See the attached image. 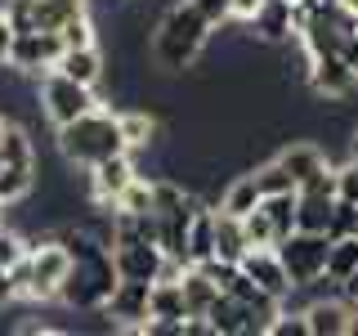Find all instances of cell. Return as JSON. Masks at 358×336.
I'll return each instance as SVG.
<instances>
[{"label":"cell","instance_id":"cell-3","mask_svg":"<svg viewBox=\"0 0 358 336\" xmlns=\"http://www.w3.org/2000/svg\"><path fill=\"white\" fill-rule=\"evenodd\" d=\"M54 144H59V157L67 166H76V171H90V166L108 162L117 153H130L126 134H121V112H108L103 104L94 112H85V117L59 126L54 130Z\"/></svg>","mask_w":358,"mask_h":336},{"label":"cell","instance_id":"cell-5","mask_svg":"<svg viewBox=\"0 0 358 336\" xmlns=\"http://www.w3.org/2000/svg\"><path fill=\"white\" fill-rule=\"evenodd\" d=\"M103 99L94 94V85H85V81H72L67 72H45L41 81H36V108H41V117L50 121L54 130L67 126V121H76V117H85V112H94Z\"/></svg>","mask_w":358,"mask_h":336},{"label":"cell","instance_id":"cell-26","mask_svg":"<svg viewBox=\"0 0 358 336\" xmlns=\"http://www.w3.org/2000/svg\"><path fill=\"white\" fill-rule=\"evenodd\" d=\"M350 233H358V202H336V211H331V229H327V238H350Z\"/></svg>","mask_w":358,"mask_h":336},{"label":"cell","instance_id":"cell-18","mask_svg":"<svg viewBox=\"0 0 358 336\" xmlns=\"http://www.w3.org/2000/svg\"><path fill=\"white\" fill-rule=\"evenodd\" d=\"M152 318H188V300L179 278H157L148 291V323Z\"/></svg>","mask_w":358,"mask_h":336},{"label":"cell","instance_id":"cell-30","mask_svg":"<svg viewBox=\"0 0 358 336\" xmlns=\"http://www.w3.org/2000/svg\"><path fill=\"white\" fill-rule=\"evenodd\" d=\"M18 300V287H14V269L9 265H0V309L5 305H14Z\"/></svg>","mask_w":358,"mask_h":336},{"label":"cell","instance_id":"cell-29","mask_svg":"<svg viewBox=\"0 0 358 336\" xmlns=\"http://www.w3.org/2000/svg\"><path fill=\"white\" fill-rule=\"evenodd\" d=\"M14 41H18V27L9 22L5 9H0V67H9V59H14Z\"/></svg>","mask_w":358,"mask_h":336},{"label":"cell","instance_id":"cell-24","mask_svg":"<svg viewBox=\"0 0 358 336\" xmlns=\"http://www.w3.org/2000/svg\"><path fill=\"white\" fill-rule=\"evenodd\" d=\"M255 179H260V193L264 197L268 193H296V179L287 175V166L278 162V157H273V162H264L260 171H255Z\"/></svg>","mask_w":358,"mask_h":336},{"label":"cell","instance_id":"cell-14","mask_svg":"<svg viewBox=\"0 0 358 336\" xmlns=\"http://www.w3.org/2000/svg\"><path fill=\"white\" fill-rule=\"evenodd\" d=\"M278 162L287 166V175L296 179V188L309 184V179H318L322 171H331V157L322 153V144H313V139H287L282 153H278Z\"/></svg>","mask_w":358,"mask_h":336},{"label":"cell","instance_id":"cell-6","mask_svg":"<svg viewBox=\"0 0 358 336\" xmlns=\"http://www.w3.org/2000/svg\"><path fill=\"white\" fill-rule=\"evenodd\" d=\"M327 251L331 238L313 229H296L287 242H278V255L291 274V291H313L318 283H327Z\"/></svg>","mask_w":358,"mask_h":336},{"label":"cell","instance_id":"cell-17","mask_svg":"<svg viewBox=\"0 0 358 336\" xmlns=\"http://www.w3.org/2000/svg\"><path fill=\"white\" fill-rule=\"evenodd\" d=\"M188 260L201 265V260H215V206L201 202L193 211V224H188Z\"/></svg>","mask_w":358,"mask_h":336},{"label":"cell","instance_id":"cell-36","mask_svg":"<svg viewBox=\"0 0 358 336\" xmlns=\"http://www.w3.org/2000/svg\"><path fill=\"white\" fill-rule=\"evenodd\" d=\"M296 5H300V0H296Z\"/></svg>","mask_w":358,"mask_h":336},{"label":"cell","instance_id":"cell-32","mask_svg":"<svg viewBox=\"0 0 358 336\" xmlns=\"http://www.w3.org/2000/svg\"><path fill=\"white\" fill-rule=\"evenodd\" d=\"M341 291H345V296H350L354 305H358V269H354V274H350V278H345V283H341Z\"/></svg>","mask_w":358,"mask_h":336},{"label":"cell","instance_id":"cell-35","mask_svg":"<svg viewBox=\"0 0 358 336\" xmlns=\"http://www.w3.org/2000/svg\"><path fill=\"white\" fill-rule=\"evenodd\" d=\"M354 153H358V126H354Z\"/></svg>","mask_w":358,"mask_h":336},{"label":"cell","instance_id":"cell-9","mask_svg":"<svg viewBox=\"0 0 358 336\" xmlns=\"http://www.w3.org/2000/svg\"><path fill=\"white\" fill-rule=\"evenodd\" d=\"M309 314V336H354L358 332V305L350 296H313L305 300Z\"/></svg>","mask_w":358,"mask_h":336},{"label":"cell","instance_id":"cell-7","mask_svg":"<svg viewBox=\"0 0 358 336\" xmlns=\"http://www.w3.org/2000/svg\"><path fill=\"white\" fill-rule=\"evenodd\" d=\"M305 85L313 90L318 104H345V99L358 94V67L345 54H313Z\"/></svg>","mask_w":358,"mask_h":336},{"label":"cell","instance_id":"cell-27","mask_svg":"<svg viewBox=\"0 0 358 336\" xmlns=\"http://www.w3.org/2000/svg\"><path fill=\"white\" fill-rule=\"evenodd\" d=\"M336 193L345 202H358V153H350V162L336 166Z\"/></svg>","mask_w":358,"mask_h":336},{"label":"cell","instance_id":"cell-13","mask_svg":"<svg viewBox=\"0 0 358 336\" xmlns=\"http://www.w3.org/2000/svg\"><path fill=\"white\" fill-rule=\"evenodd\" d=\"M242 27L251 31L255 41H264V45L296 41L300 36V31H296V0H264V5L255 9V18L242 22Z\"/></svg>","mask_w":358,"mask_h":336},{"label":"cell","instance_id":"cell-33","mask_svg":"<svg viewBox=\"0 0 358 336\" xmlns=\"http://www.w3.org/2000/svg\"><path fill=\"white\" fill-rule=\"evenodd\" d=\"M336 5H341L345 14H354V18H358V0H336Z\"/></svg>","mask_w":358,"mask_h":336},{"label":"cell","instance_id":"cell-21","mask_svg":"<svg viewBox=\"0 0 358 336\" xmlns=\"http://www.w3.org/2000/svg\"><path fill=\"white\" fill-rule=\"evenodd\" d=\"M358 269V233L350 238H331V251H327V283L341 287L345 278H350Z\"/></svg>","mask_w":358,"mask_h":336},{"label":"cell","instance_id":"cell-31","mask_svg":"<svg viewBox=\"0 0 358 336\" xmlns=\"http://www.w3.org/2000/svg\"><path fill=\"white\" fill-rule=\"evenodd\" d=\"M264 0H233V22H251Z\"/></svg>","mask_w":358,"mask_h":336},{"label":"cell","instance_id":"cell-1","mask_svg":"<svg viewBox=\"0 0 358 336\" xmlns=\"http://www.w3.org/2000/svg\"><path fill=\"white\" fill-rule=\"evenodd\" d=\"M59 238L72 246V274H67L59 300L67 309L103 314V305L112 300V291H117V283H121L117 260H112V246L99 238L94 229H85V224H67Z\"/></svg>","mask_w":358,"mask_h":336},{"label":"cell","instance_id":"cell-15","mask_svg":"<svg viewBox=\"0 0 358 336\" xmlns=\"http://www.w3.org/2000/svg\"><path fill=\"white\" fill-rule=\"evenodd\" d=\"M59 72H67L72 81L99 85V81H103V72H108V63H103V50H99V45H76V50H63V59H59Z\"/></svg>","mask_w":358,"mask_h":336},{"label":"cell","instance_id":"cell-12","mask_svg":"<svg viewBox=\"0 0 358 336\" xmlns=\"http://www.w3.org/2000/svg\"><path fill=\"white\" fill-rule=\"evenodd\" d=\"M242 274L251 278L260 291H268V296H291V274H287V265H282V255H278V246H251V251L242 255Z\"/></svg>","mask_w":358,"mask_h":336},{"label":"cell","instance_id":"cell-2","mask_svg":"<svg viewBox=\"0 0 358 336\" xmlns=\"http://www.w3.org/2000/svg\"><path fill=\"white\" fill-rule=\"evenodd\" d=\"M210 18L201 14L193 0H175L152 27V41H148V59L157 72H188L210 45Z\"/></svg>","mask_w":358,"mask_h":336},{"label":"cell","instance_id":"cell-16","mask_svg":"<svg viewBox=\"0 0 358 336\" xmlns=\"http://www.w3.org/2000/svg\"><path fill=\"white\" fill-rule=\"evenodd\" d=\"M260 179H255V171H246V175H233L229 184H224V193L215 206L220 211H229V216H251L255 206H260Z\"/></svg>","mask_w":358,"mask_h":336},{"label":"cell","instance_id":"cell-25","mask_svg":"<svg viewBox=\"0 0 358 336\" xmlns=\"http://www.w3.org/2000/svg\"><path fill=\"white\" fill-rule=\"evenodd\" d=\"M63 45L67 50H76V45H99V31H94V18L90 14H76L72 22H63Z\"/></svg>","mask_w":358,"mask_h":336},{"label":"cell","instance_id":"cell-19","mask_svg":"<svg viewBox=\"0 0 358 336\" xmlns=\"http://www.w3.org/2000/svg\"><path fill=\"white\" fill-rule=\"evenodd\" d=\"M246 246H251V242H246L242 216H229V211L215 206V255H220V260H242Z\"/></svg>","mask_w":358,"mask_h":336},{"label":"cell","instance_id":"cell-23","mask_svg":"<svg viewBox=\"0 0 358 336\" xmlns=\"http://www.w3.org/2000/svg\"><path fill=\"white\" fill-rule=\"evenodd\" d=\"M242 224H246V242L251 246H278V229H273V220H268L264 206H255L251 216H242ZM251 246H246V251H251Z\"/></svg>","mask_w":358,"mask_h":336},{"label":"cell","instance_id":"cell-10","mask_svg":"<svg viewBox=\"0 0 358 336\" xmlns=\"http://www.w3.org/2000/svg\"><path fill=\"white\" fill-rule=\"evenodd\" d=\"M148 291L152 283H134V278H121L112 300L103 305V318H112V328H126V332H139L148 328Z\"/></svg>","mask_w":358,"mask_h":336},{"label":"cell","instance_id":"cell-34","mask_svg":"<svg viewBox=\"0 0 358 336\" xmlns=\"http://www.w3.org/2000/svg\"><path fill=\"white\" fill-rule=\"evenodd\" d=\"M5 121H9V117H0V139H5Z\"/></svg>","mask_w":358,"mask_h":336},{"label":"cell","instance_id":"cell-22","mask_svg":"<svg viewBox=\"0 0 358 336\" xmlns=\"http://www.w3.org/2000/svg\"><path fill=\"white\" fill-rule=\"evenodd\" d=\"M27 251H31V238H27V233L0 220V265H9V269H14L18 260H27Z\"/></svg>","mask_w":358,"mask_h":336},{"label":"cell","instance_id":"cell-11","mask_svg":"<svg viewBox=\"0 0 358 336\" xmlns=\"http://www.w3.org/2000/svg\"><path fill=\"white\" fill-rule=\"evenodd\" d=\"M139 175L134 171V162H130V153H117V157H108V162H99V166H90V202L94 206H103V211H117V197L126 193V184Z\"/></svg>","mask_w":358,"mask_h":336},{"label":"cell","instance_id":"cell-4","mask_svg":"<svg viewBox=\"0 0 358 336\" xmlns=\"http://www.w3.org/2000/svg\"><path fill=\"white\" fill-rule=\"evenodd\" d=\"M36 179H41V153L31 144L27 126L5 121V139H0V202L18 206L36 188Z\"/></svg>","mask_w":358,"mask_h":336},{"label":"cell","instance_id":"cell-20","mask_svg":"<svg viewBox=\"0 0 358 336\" xmlns=\"http://www.w3.org/2000/svg\"><path fill=\"white\" fill-rule=\"evenodd\" d=\"M121 134H126L130 153L152 148V144H157V134H162V121H157L148 108H130V112H121Z\"/></svg>","mask_w":358,"mask_h":336},{"label":"cell","instance_id":"cell-8","mask_svg":"<svg viewBox=\"0 0 358 336\" xmlns=\"http://www.w3.org/2000/svg\"><path fill=\"white\" fill-rule=\"evenodd\" d=\"M63 36L59 31H18V41H14V59H9V72H18V76H31V81H41L45 72H54L63 59Z\"/></svg>","mask_w":358,"mask_h":336},{"label":"cell","instance_id":"cell-28","mask_svg":"<svg viewBox=\"0 0 358 336\" xmlns=\"http://www.w3.org/2000/svg\"><path fill=\"white\" fill-rule=\"evenodd\" d=\"M193 5L210 18V27H224L233 18V0H193Z\"/></svg>","mask_w":358,"mask_h":336}]
</instances>
